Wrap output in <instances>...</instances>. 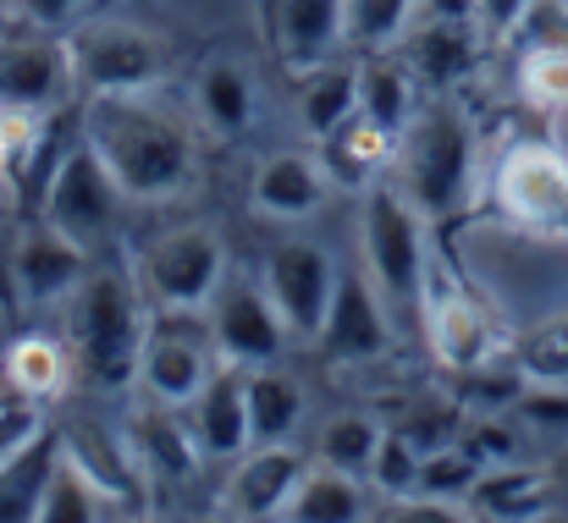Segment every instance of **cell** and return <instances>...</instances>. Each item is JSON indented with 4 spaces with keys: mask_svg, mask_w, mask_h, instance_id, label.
Instances as JSON below:
<instances>
[{
    "mask_svg": "<svg viewBox=\"0 0 568 523\" xmlns=\"http://www.w3.org/2000/svg\"><path fill=\"white\" fill-rule=\"evenodd\" d=\"M315 155H321V166L326 176L337 182V187H354V193H365L371 182L381 176H392V161H397V139L376 127L365 111H354L337 133H326V139H315Z\"/></svg>",
    "mask_w": 568,
    "mask_h": 523,
    "instance_id": "7402d4cb",
    "label": "cell"
},
{
    "mask_svg": "<svg viewBox=\"0 0 568 523\" xmlns=\"http://www.w3.org/2000/svg\"><path fill=\"white\" fill-rule=\"evenodd\" d=\"M260 281H265L276 315L287 320V331L298 342H315L321 326H326V309L337 298L343 270H337L332 248H321L310 237H282V243H271V254L260 265Z\"/></svg>",
    "mask_w": 568,
    "mask_h": 523,
    "instance_id": "9c48e42d",
    "label": "cell"
},
{
    "mask_svg": "<svg viewBox=\"0 0 568 523\" xmlns=\"http://www.w3.org/2000/svg\"><path fill=\"white\" fill-rule=\"evenodd\" d=\"M28 28H44V33H67V28H78L83 22V6L89 0H6Z\"/></svg>",
    "mask_w": 568,
    "mask_h": 523,
    "instance_id": "ab89813d",
    "label": "cell"
},
{
    "mask_svg": "<svg viewBox=\"0 0 568 523\" xmlns=\"http://www.w3.org/2000/svg\"><path fill=\"white\" fill-rule=\"evenodd\" d=\"M89 276V243H78L72 232H61L55 221H33L17 232V248H11V281H17V298L28 309H44V304H67Z\"/></svg>",
    "mask_w": 568,
    "mask_h": 523,
    "instance_id": "4fadbf2b",
    "label": "cell"
},
{
    "mask_svg": "<svg viewBox=\"0 0 568 523\" xmlns=\"http://www.w3.org/2000/svg\"><path fill=\"white\" fill-rule=\"evenodd\" d=\"M33 144H39V122H33V116H17V111L0 105V176H17L22 155H28Z\"/></svg>",
    "mask_w": 568,
    "mask_h": 523,
    "instance_id": "b9f144b4",
    "label": "cell"
},
{
    "mask_svg": "<svg viewBox=\"0 0 568 523\" xmlns=\"http://www.w3.org/2000/svg\"><path fill=\"white\" fill-rule=\"evenodd\" d=\"M536 11V0H475V22L486 33V44H503L525 28V17Z\"/></svg>",
    "mask_w": 568,
    "mask_h": 523,
    "instance_id": "f35d334b",
    "label": "cell"
},
{
    "mask_svg": "<svg viewBox=\"0 0 568 523\" xmlns=\"http://www.w3.org/2000/svg\"><path fill=\"white\" fill-rule=\"evenodd\" d=\"M464 447H469L486 469H491V463H514V441H508V430H503V424H475Z\"/></svg>",
    "mask_w": 568,
    "mask_h": 523,
    "instance_id": "7bdbcfd3",
    "label": "cell"
},
{
    "mask_svg": "<svg viewBox=\"0 0 568 523\" xmlns=\"http://www.w3.org/2000/svg\"><path fill=\"white\" fill-rule=\"evenodd\" d=\"M78 94L83 83H78L67 33H44V28L0 33V105L6 111L44 122V116H61Z\"/></svg>",
    "mask_w": 568,
    "mask_h": 523,
    "instance_id": "52a82bcc",
    "label": "cell"
},
{
    "mask_svg": "<svg viewBox=\"0 0 568 523\" xmlns=\"http://www.w3.org/2000/svg\"><path fill=\"white\" fill-rule=\"evenodd\" d=\"M419 315H425V337L442 369L453 375H469L480 363H491L497 337H491V315L453 281H425V298H419Z\"/></svg>",
    "mask_w": 568,
    "mask_h": 523,
    "instance_id": "5bb4252c",
    "label": "cell"
},
{
    "mask_svg": "<svg viewBox=\"0 0 568 523\" xmlns=\"http://www.w3.org/2000/svg\"><path fill=\"white\" fill-rule=\"evenodd\" d=\"M419 100H425V89L414 83L403 50H371V55H359V111L376 127H386L392 139H403V127L414 122Z\"/></svg>",
    "mask_w": 568,
    "mask_h": 523,
    "instance_id": "cb8c5ba5",
    "label": "cell"
},
{
    "mask_svg": "<svg viewBox=\"0 0 568 523\" xmlns=\"http://www.w3.org/2000/svg\"><path fill=\"white\" fill-rule=\"evenodd\" d=\"M44 430V408L39 402H22V397H11L6 408H0V469L33 441Z\"/></svg>",
    "mask_w": 568,
    "mask_h": 523,
    "instance_id": "74e56055",
    "label": "cell"
},
{
    "mask_svg": "<svg viewBox=\"0 0 568 523\" xmlns=\"http://www.w3.org/2000/svg\"><path fill=\"white\" fill-rule=\"evenodd\" d=\"M61 435H50V430H39L6 469H0V523H33L39 513V496H44V485H50V474H55V463H61Z\"/></svg>",
    "mask_w": 568,
    "mask_h": 523,
    "instance_id": "83f0119b",
    "label": "cell"
},
{
    "mask_svg": "<svg viewBox=\"0 0 568 523\" xmlns=\"http://www.w3.org/2000/svg\"><path fill=\"white\" fill-rule=\"evenodd\" d=\"M11 397H17V391H11V380H6V363H0V408H6Z\"/></svg>",
    "mask_w": 568,
    "mask_h": 523,
    "instance_id": "f6af8a7d",
    "label": "cell"
},
{
    "mask_svg": "<svg viewBox=\"0 0 568 523\" xmlns=\"http://www.w3.org/2000/svg\"><path fill=\"white\" fill-rule=\"evenodd\" d=\"M67 304H72V363L105 391L139 386V352L155 320L139 276L122 265L89 270Z\"/></svg>",
    "mask_w": 568,
    "mask_h": 523,
    "instance_id": "3957f363",
    "label": "cell"
},
{
    "mask_svg": "<svg viewBox=\"0 0 568 523\" xmlns=\"http://www.w3.org/2000/svg\"><path fill=\"white\" fill-rule=\"evenodd\" d=\"M376 523H475L469 502H447V496H425V491H408V496H386Z\"/></svg>",
    "mask_w": 568,
    "mask_h": 523,
    "instance_id": "8d00e7d4",
    "label": "cell"
},
{
    "mask_svg": "<svg viewBox=\"0 0 568 523\" xmlns=\"http://www.w3.org/2000/svg\"><path fill=\"white\" fill-rule=\"evenodd\" d=\"M475 172H480L475 122L458 111V100L425 94L414 122L397 139L392 182L408 193V204L425 221H447V215H458L475 198Z\"/></svg>",
    "mask_w": 568,
    "mask_h": 523,
    "instance_id": "7a4b0ae2",
    "label": "cell"
},
{
    "mask_svg": "<svg viewBox=\"0 0 568 523\" xmlns=\"http://www.w3.org/2000/svg\"><path fill=\"white\" fill-rule=\"evenodd\" d=\"M332 176L321 166L315 150H276L254 166V182H248V204L265 215V221H304L315 215L326 198H332Z\"/></svg>",
    "mask_w": 568,
    "mask_h": 523,
    "instance_id": "d6986e66",
    "label": "cell"
},
{
    "mask_svg": "<svg viewBox=\"0 0 568 523\" xmlns=\"http://www.w3.org/2000/svg\"><path fill=\"white\" fill-rule=\"evenodd\" d=\"M354 111H359V66L321 61V66L298 72V122H304L310 139L337 133Z\"/></svg>",
    "mask_w": 568,
    "mask_h": 523,
    "instance_id": "4316f807",
    "label": "cell"
},
{
    "mask_svg": "<svg viewBox=\"0 0 568 523\" xmlns=\"http://www.w3.org/2000/svg\"><path fill=\"white\" fill-rule=\"evenodd\" d=\"M348 6V44L359 55L397 50L403 33L419 22V0H343Z\"/></svg>",
    "mask_w": 568,
    "mask_h": 523,
    "instance_id": "d6a6232c",
    "label": "cell"
},
{
    "mask_svg": "<svg viewBox=\"0 0 568 523\" xmlns=\"http://www.w3.org/2000/svg\"><path fill=\"white\" fill-rule=\"evenodd\" d=\"M193 523H237V519H226V513H215V519H193Z\"/></svg>",
    "mask_w": 568,
    "mask_h": 523,
    "instance_id": "7dc6e473",
    "label": "cell"
},
{
    "mask_svg": "<svg viewBox=\"0 0 568 523\" xmlns=\"http://www.w3.org/2000/svg\"><path fill=\"white\" fill-rule=\"evenodd\" d=\"M419 17H469L475 22V0H419Z\"/></svg>",
    "mask_w": 568,
    "mask_h": 523,
    "instance_id": "ee69618b",
    "label": "cell"
},
{
    "mask_svg": "<svg viewBox=\"0 0 568 523\" xmlns=\"http://www.w3.org/2000/svg\"><path fill=\"white\" fill-rule=\"evenodd\" d=\"M276 523H371V480H354L310 458Z\"/></svg>",
    "mask_w": 568,
    "mask_h": 523,
    "instance_id": "603a6c76",
    "label": "cell"
},
{
    "mask_svg": "<svg viewBox=\"0 0 568 523\" xmlns=\"http://www.w3.org/2000/svg\"><path fill=\"white\" fill-rule=\"evenodd\" d=\"M204 326H210V342H215V358L232 363V369H260V363H276L282 348L293 342L287 320L276 315L265 281L243 276L226 265L215 298L204 304Z\"/></svg>",
    "mask_w": 568,
    "mask_h": 523,
    "instance_id": "ba28073f",
    "label": "cell"
},
{
    "mask_svg": "<svg viewBox=\"0 0 568 523\" xmlns=\"http://www.w3.org/2000/svg\"><path fill=\"white\" fill-rule=\"evenodd\" d=\"M359 243H365V276L376 281L381 298L419 309L425 281H430L425 215L408 204V193L392 176H381L359 193Z\"/></svg>",
    "mask_w": 568,
    "mask_h": 523,
    "instance_id": "277c9868",
    "label": "cell"
},
{
    "mask_svg": "<svg viewBox=\"0 0 568 523\" xmlns=\"http://www.w3.org/2000/svg\"><path fill=\"white\" fill-rule=\"evenodd\" d=\"M519 89L536 111H568V44H530L519 61Z\"/></svg>",
    "mask_w": 568,
    "mask_h": 523,
    "instance_id": "e575fe53",
    "label": "cell"
},
{
    "mask_svg": "<svg viewBox=\"0 0 568 523\" xmlns=\"http://www.w3.org/2000/svg\"><path fill=\"white\" fill-rule=\"evenodd\" d=\"M310 458L293 447V441H265V447H248L226 480V519L237 523H276L293 485L304 480Z\"/></svg>",
    "mask_w": 568,
    "mask_h": 523,
    "instance_id": "2e32d148",
    "label": "cell"
},
{
    "mask_svg": "<svg viewBox=\"0 0 568 523\" xmlns=\"http://www.w3.org/2000/svg\"><path fill=\"white\" fill-rule=\"evenodd\" d=\"M189 111L210 139H243V133L254 127V111H260V83H254L248 61H237V55H210V61L193 72Z\"/></svg>",
    "mask_w": 568,
    "mask_h": 523,
    "instance_id": "ffe728a7",
    "label": "cell"
},
{
    "mask_svg": "<svg viewBox=\"0 0 568 523\" xmlns=\"http://www.w3.org/2000/svg\"><path fill=\"white\" fill-rule=\"evenodd\" d=\"M83 94H139L172 78V44L128 17H89L67 33Z\"/></svg>",
    "mask_w": 568,
    "mask_h": 523,
    "instance_id": "5b68a950",
    "label": "cell"
},
{
    "mask_svg": "<svg viewBox=\"0 0 568 523\" xmlns=\"http://www.w3.org/2000/svg\"><path fill=\"white\" fill-rule=\"evenodd\" d=\"M67 375H72V352H67V342H55V337H44V331L17 337V342L6 348V380H11V391H17L22 402H39V408H44L50 397H61Z\"/></svg>",
    "mask_w": 568,
    "mask_h": 523,
    "instance_id": "f1b7e54d",
    "label": "cell"
},
{
    "mask_svg": "<svg viewBox=\"0 0 568 523\" xmlns=\"http://www.w3.org/2000/svg\"><path fill=\"white\" fill-rule=\"evenodd\" d=\"M491 198L508 221L530 226V232H564L568 226V155L558 144H514L497 176H491Z\"/></svg>",
    "mask_w": 568,
    "mask_h": 523,
    "instance_id": "30bf717a",
    "label": "cell"
},
{
    "mask_svg": "<svg viewBox=\"0 0 568 523\" xmlns=\"http://www.w3.org/2000/svg\"><path fill=\"white\" fill-rule=\"evenodd\" d=\"M183 419H189V435H193V447H199V458H210V463H237V458L254 447V435H248L243 369L221 363V369L199 386V397L183 408Z\"/></svg>",
    "mask_w": 568,
    "mask_h": 523,
    "instance_id": "ac0fdd59",
    "label": "cell"
},
{
    "mask_svg": "<svg viewBox=\"0 0 568 523\" xmlns=\"http://www.w3.org/2000/svg\"><path fill=\"white\" fill-rule=\"evenodd\" d=\"M133 435H139V458H144L155 474L189 480L193 469H199V447H193L183 408H166V402H155L144 419H133Z\"/></svg>",
    "mask_w": 568,
    "mask_h": 523,
    "instance_id": "4dcf8cb0",
    "label": "cell"
},
{
    "mask_svg": "<svg viewBox=\"0 0 568 523\" xmlns=\"http://www.w3.org/2000/svg\"><path fill=\"white\" fill-rule=\"evenodd\" d=\"M128 204V193L111 182L100 166V155L78 139L44 176V221H55L61 232H72L78 243H94L116 226V209Z\"/></svg>",
    "mask_w": 568,
    "mask_h": 523,
    "instance_id": "8fae6325",
    "label": "cell"
},
{
    "mask_svg": "<svg viewBox=\"0 0 568 523\" xmlns=\"http://www.w3.org/2000/svg\"><path fill=\"white\" fill-rule=\"evenodd\" d=\"M243 391H248V435H254V447L293 441V430L304 424V386L287 369L260 363V369H243Z\"/></svg>",
    "mask_w": 568,
    "mask_h": 523,
    "instance_id": "484cf974",
    "label": "cell"
},
{
    "mask_svg": "<svg viewBox=\"0 0 568 523\" xmlns=\"http://www.w3.org/2000/svg\"><path fill=\"white\" fill-rule=\"evenodd\" d=\"M128 523H166V519H128Z\"/></svg>",
    "mask_w": 568,
    "mask_h": 523,
    "instance_id": "681fc988",
    "label": "cell"
},
{
    "mask_svg": "<svg viewBox=\"0 0 568 523\" xmlns=\"http://www.w3.org/2000/svg\"><path fill=\"white\" fill-rule=\"evenodd\" d=\"M33 523H105V491H100L94 469L78 452H61V463H55L44 496H39Z\"/></svg>",
    "mask_w": 568,
    "mask_h": 523,
    "instance_id": "f546056e",
    "label": "cell"
},
{
    "mask_svg": "<svg viewBox=\"0 0 568 523\" xmlns=\"http://www.w3.org/2000/svg\"><path fill=\"white\" fill-rule=\"evenodd\" d=\"M530 523H568V519H558V513H541V519H530Z\"/></svg>",
    "mask_w": 568,
    "mask_h": 523,
    "instance_id": "bcb514c9",
    "label": "cell"
},
{
    "mask_svg": "<svg viewBox=\"0 0 568 523\" xmlns=\"http://www.w3.org/2000/svg\"><path fill=\"white\" fill-rule=\"evenodd\" d=\"M486 474V463L464 447V441H447V447H430L425 463H419V485L425 496H447V502H469L475 480Z\"/></svg>",
    "mask_w": 568,
    "mask_h": 523,
    "instance_id": "836d02e7",
    "label": "cell"
},
{
    "mask_svg": "<svg viewBox=\"0 0 568 523\" xmlns=\"http://www.w3.org/2000/svg\"><path fill=\"white\" fill-rule=\"evenodd\" d=\"M193 111L161 100V89L139 94H83V144L100 155L111 182L133 204H166L189 193L199 176Z\"/></svg>",
    "mask_w": 568,
    "mask_h": 523,
    "instance_id": "6da1fadb",
    "label": "cell"
},
{
    "mask_svg": "<svg viewBox=\"0 0 568 523\" xmlns=\"http://www.w3.org/2000/svg\"><path fill=\"white\" fill-rule=\"evenodd\" d=\"M183 320H189V315L155 309L144 352H139V391H144L150 402H166V408H189L193 397H199V386L215 375V363H210V352H215L210 326H204V331H189Z\"/></svg>",
    "mask_w": 568,
    "mask_h": 523,
    "instance_id": "7c38bea8",
    "label": "cell"
},
{
    "mask_svg": "<svg viewBox=\"0 0 568 523\" xmlns=\"http://www.w3.org/2000/svg\"><path fill=\"white\" fill-rule=\"evenodd\" d=\"M525 369L541 380H568V326H552L541 337H530L525 348Z\"/></svg>",
    "mask_w": 568,
    "mask_h": 523,
    "instance_id": "60d3db41",
    "label": "cell"
},
{
    "mask_svg": "<svg viewBox=\"0 0 568 523\" xmlns=\"http://www.w3.org/2000/svg\"><path fill=\"white\" fill-rule=\"evenodd\" d=\"M392 320H386V304H381L376 281L371 276H343L337 281V298L326 309V326H321V352L332 363H371L392 352Z\"/></svg>",
    "mask_w": 568,
    "mask_h": 523,
    "instance_id": "e0dca14e",
    "label": "cell"
},
{
    "mask_svg": "<svg viewBox=\"0 0 568 523\" xmlns=\"http://www.w3.org/2000/svg\"><path fill=\"white\" fill-rule=\"evenodd\" d=\"M397 50H403V61H408V72H414V83L425 94H447L480 66L486 33L469 17H419L403 33Z\"/></svg>",
    "mask_w": 568,
    "mask_h": 523,
    "instance_id": "9a60e30c",
    "label": "cell"
},
{
    "mask_svg": "<svg viewBox=\"0 0 568 523\" xmlns=\"http://www.w3.org/2000/svg\"><path fill=\"white\" fill-rule=\"evenodd\" d=\"M226 243L210 226H172L161 237H150L139 248V287L150 298V309L166 315H204V304L215 298L221 276H226Z\"/></svg>",
    "mask_w": 568,
    "mask_h": 523,
    "instance_id": "8992f818",
    "label": "cell"
},
{
    "mask_svg": "<svg viewBox=\"0 0 568 523\" xmlns=\"http://www.w3.org/2000/svg\"><path fill=\"white\" fill-rule=\"evenodd\" d=\"M469 507L486 523H530L552 513V480L541 469H525V463H491L475 480Z\"/></svg>",
    "mask_w": 568,
    "mask_h": 523,
    "instance_id": "d4e9b609",
    "label": "cell"
},
{
    "mask_svg": "<svg viewBox=\"0 0 568 523\" xmlns=\"http://www.w3.org/2000/svg\"><path fill=\"white\" fill-rule=\"evenodd\" d=\"M381 430L376 413H337L321 424V441H315V463L326 469H343L354 480H371L376 469V452H381Z\"/></svg>",
    "mask_w": 568,
    "mask_h": 523,
    "instance_id": "1f68e13d",
    "label": "cell"
},
{
    "mask_svg": "<svg viewBox=\"0 0 568 523\" xmlns=\"http://www.w3.org/2000/svg\"><path fill=\"white\" fill-rule=\"evenodd\" d=\"M6 11H11V6H6V0H0V33H6Z\"/></svg>",
    "mask_w": 568,
    "mask_h": 523,
    "instance_id": "c3c4849f",
    "label": "cell"
},
{
    "mask_svg": "<svg viewBox=\"0 0 568 523\" xmlns=\"http://www.w3.org/2000/svg\"><path fill=\"white\" fill-rule=\"evenodd\" d=\"M419 463H425V452L403 430H386L381 435V452H376V469H371V485H376L381 496H408L419 485Z\"/></svg>",
    "mask_w": 568,
    "mask_h": 523,
    "instance_id": "d590c367",
    "label": "cell"
},
{
    "mask_svg": "<svg viewBox=\"0 0 568 523\" xmlns=\"http://www.w3.org/2000/svg\"><path fill=\"white\" fill-rule=\"evenodd\" d=\"M271 33H276L282 66L298 78L321 61H337V50L348 44V6L343 0H276Z\"/></svg>",
    "mask_w": 568,
    "mask_h": 523,
    "instance_id": "44dd1931",
    "label": "cell"
}]
</instances>
